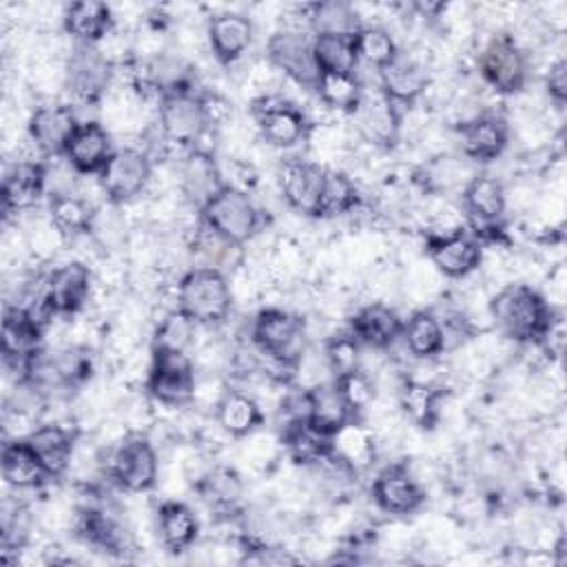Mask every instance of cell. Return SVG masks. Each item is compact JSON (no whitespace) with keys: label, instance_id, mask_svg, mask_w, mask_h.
Returning <instances> with one entry per match:
<instances>
[{"label":"cell","instance_id":"16","mask_svg":"<svg viewBox=\"0 0 567 567\" xmlns=\"http://www.w3.org/2000/svg\"><path fill=\"white\" fill-rule=\"evenodd\" d=\"M461 155L472 162H494L509 144V124L496 113H481L456 124Z\"/></svg>","mask_w":567,"mask_h":567},{"label":"cell","instance_id":"7","mask_svg":"<svg viewBox=\"0 0 567 567\" xmlns=\"http://www.w3.org/2000/svg\"><path fill=\"white\" fill-rule=\"evenodd\" d=\"M250 113L261 140L275 148H292L310 135V124L303 111L277 93L255 97L250 102Z\"/></svg>","mask_w":567,"mask_h":567},{"label":"cell","instance_id":"23","mask_svg":"<svg viewBox=\"0 0 567 567\" xmlns=\"http://www.w3.org/2000/svg\"><path fill=\"white\" fill-rule=\"evenodd\" d=\"M49 171L47 164L35 159H18L11 166H7L2 177V213H20L31 206L47 193Z\"/></svg>","mask_w":567,"mask_h":567},{"label":"cell","instance_id":"34","mask_svg":"<svg viewBox=\"0 0 567 567\" xmlns=\"http://www.w3.org/2000/svg\"><path fill=\"white\" fill-rule=\"evenodd\" d=\"M306 419L328 436H332L348 421L359 419L348 408L334 383H317L312 388H306Z\"/></svg>","mask_w":567,"mask_h":567},{"label":"cell","instance_id":"29","mask_svg":"<svg viewBox=\"0 0 567 567\" xmlns=\"http://www.w3.org/2000/svg\"><path fill=\"white\" fill-rule=\"evenodd\" d=\"M78 536L109 554H126L131 549L128 529L109 512L100 507H82L75 520Z\"/></svg>","mask_w":567,"mask_h":567},{"label":"cell","instance_id":"6","mask_svg":"<svg viewBox=\"0 0 567 567\" xmlns=\"http://www.w3.org/2000/svg\"><path fill=\"white\" fill-rule=\"evenodd\" d=\"M109 478L128 494H142L157 485L159 461L146 434L128 432L111 450L106 463Z\"/></svg>","mask_w":567,"mask_h":567},{"label":"cell","instance_id":"12","mask_svg":"<svg viewBox=\"0 0 567 567\" xmlns=\"http://www.w3.org/2000/svg\"><path fill=\"white\" fill-rule=\"evenodd\" d=\"M157 124L166 144L190 151L210 128L197 93L164 95L157 104Z\"/></svg>","mask_w":567,"mask_h":567},{"label":"cell","instance_id":"15","mask_svg":"<svg viewBox=\"0 0 567 567\" xmlns=\"http://www.w3.org/2000/svg\"><path fill=\"white\" fill-rule=\"evenodd\" d=\"M266 58L270 66L288 75L303 89H315L319 80V69L312 55V35L301 31H277L266 44Z\"/></svg>","mask_w":567,"mask_h":567},{"label":"cell","instance_id":"9","mask_svg":"<svg viewBox=\"0 0 567 567\" xmlns=\"http://www.w3.org/2000/svg\"><path fill=\"white\" fill-rule=\"evenodd\" d=\"M153 177V162L146 151L117 148L97 175V184L109 204L122 206L137 199Z\"/></svg>","mask_w":567,"mask_h":567},{"label":"cell","instance_id":"4","mask_svg":"<svg viewBox=\"0 0 567 567\" xmlns=\"http://www.w3.org/2000/svg\"><path fill=\"white\" fill-rule=\"evenodd\" d=\"M250 339L259 354L284 370H297L306 352L303 321L281 308H264L255 315Z\"/></svg>","mask_w":567,"mask_h":567},{"label":"cell","instance_id":"32","mask_svg":"<svg viewBox=\"0 0 567 567\" xmlns=\"http://www.w3.org/2000/svg\"><path fill=\"white\" fill-rule=\"evenodd\" d=\"M155 529L159 536V543L173 551H186L199 534V520L195 512L182 503V501H164L157 507L155 514Z\"/></svg>","mask_w":567,"mask_h":567},{"label":"cell","instance_id":"33","mask_svg":"<svg viewBox=\"0 0 567 567\" xmlns=\"http://www.w3.org/2000/svg\"><path fill=\"white\" fill-rule=\"evenodd\" d=\"M179 182L184 197L193 206H197V210L210 195H215L226 184L215 159L202 148H193L186 153L179 171Z\"/></svg>","mask_w":567,"mask_h":567},{"label":"cell","instance_id":"35","mask_svg":"<svg viewBox=\"0 0 567 567\" xmlns=\"http://www.w3.org/2000/svg\"><path fill=\"white\" fill-rule=\"evenodd\" d=\"M217 425L233 439H246L264 423L261 405L246 392L226 390L215 405Z\"/></svg>","mask_w":567,"mask_h":567},{"label":"cell","instance_id":"28","mask_svg":"<svg viewBox=\"0 0 567 567\" xmlns=\"http://www.w3.org/2000/svg\"><path fill=\"white\" fill-rule=\"evenodd\" d=\"M62 27L75 44L100 47V42L113 33L115 18L106 2L82 0V2H71L64 9Z\"/></svg>","mask_w":567,"mask_h":567},{"label":"cell","instance_id":"5","mask_svg":"<svg viewBox=\"0 0 567 567\" xmlns=\"http://www.w3.org/2000/svg\"><path fill=\"white\" fill-rule=\"evenodd\" d=\"M195 361L182 350L151 348L146 392L153 401L168 408H184L195 399Z\"/></svg>","mask_w":567,"mask_h":567},{"label":"cell","instance_id":"40","mask_svg":"<svg viewBox=\"0 0 567 567\" xmlns=\"http://www.w3.org/2000/svg\"><path fill=\"white\" fill-rule=\"evenodd\" d=\"M195 487L213 509H221V512L233 509L244 492L241 476L233 467H226V465L206 467L195 478Z\"/></svg>","mask_w":567,"mask_h":567},{"label":"cell","instance_id":"17","mask_svg":"<svg viewBox=\"0 0 567 567\" xmlns=\"http://www.w3.org/2000/svg\"><path fill=\"white\" fill-rule=\"evenodd\" d=\"M463 208L472 219L474 237H489L501 228L498 224L507 208V193L496 177L485 173L472 175L463 186Z\"/></svg>","mask_w":567,"mask_h":567},{"label":"cell","instance_id":"48","mask_svg":"<svg viewBox=\"0 0 567 567\" xmlns=\"http://www.w3.org/2000/svg\"><path fill=\"white\" fill-rule=\"evenodd\" d=\"M359 350H361V343L352 337V332H341V334H334L326 341V363L332 372V377H339L343 372H350L354 368H359Z\"/></svg>","mask_w":567,"mask_h":567},{"label":"cell","instance_id":"47","mask_svg":"<svg viewBox=\"0 0 567 567\" xmlns=\"http://www.w3.org/2000/svg\"><path fill=\"white\" fill-rule=\"evenodd\" d=\"M332 383L337 385L339 394L357 416L374 401V381L361 365L334 377Z\"/></svg>","mask_w":567,"mask_h":567},{"label":"cell","instance_id":"2","mask_svg":"<svg viewBox=\"0 0 567 567\" xmlns=\"http://www.w3.org/2000/svg\"><path fill=\"white\" fill-rule=\"evenodd\" d=\"M177 310L197 326L226 321L233 308V288L217 266H195L177 284Z\"/></svg>","mask_w":567,"mask_h":567},{"label":"cell","instance_id":"42","mask_svg":"<svg viewBox=\"0 0 567 567\" xmlns=\"http://www.w3.org/2000/svg\"><path fill=\"white\" fill-rule=\"evenodd\" d=\"M359 188L352 182L350 175L337 168L326 171L323 179V190H321V202H319V217L317 219H330L346 215L359 206Z\"/></svg>","mask_w":567,"mask_h":567},{"label":"cell","instance_id":"8","mask_svg":"<svg viewBox=\"0 0 567 567\" xmlns=\"http://www.w3.org/2000/svg\"><path fill=\"white\" fill-rule=\"evenodd\" d=\"M478 73L496 93L514 95L523 91L527 82V55L514 35H492L478 55Z\"/></svg>","mask_w":567,"mask_h":567},{"label":"cell","instance_id":"38","mask_svg":"<svg viewBox=\"0 0 567 567\" xmlns=\"http://www.w3.org/2000/svg\"><path fill=\"white\" fill-rule=\"evenodd\" d=\"M97 208L75 193L49 195V221L64 235H89L93 230Z\"/></svg>","mask_w":567,"mask_h":567},{"label":"cell","instance_id":"24","mask_svg":"<svg viewBox=\"0 0 567 567\" xmlns=\"http://www.w3.org/2000/svg\"><path fill=\"white\" fill-rule=\"evenodd\" d=\"M78 124L80 122L75 120L73 109L69 104L55 102L38 106L29 117L27 131L29 140L44 157H60Z\"/></svg>","mask_w":567,"mask_h":567},{"label":"cell","instance_id":"44","mask_svg":"<svg viewBox=\"0 0 567 567\" xmlns=\"http://www.w3.org/2000/svg\"><path fill=\"white\" fill-rule=\"evenodd\" d=\"M441 392L423 381H405L399 390V403L403 412L421 427H432L439 416Z\"/></svg>","mask_w":567,"mask_h":567},{"label":"cell","instance_id":"1","mask_svg":"<svg viewBox=\"0 0 567 567\" xmlns=\"http://www.w3.org/2000/svg\"><path fill=\"white\" fill-rule=\"evenodd\" d=\"M489 317L503 337L520 346L540 343L558 321L545 295L529 284H505L489 299Z\"/></svg>","mask_w":567,"mask_h":567},{"label":"cell","instance_id":"25","mask_svg":"<svg viewBox=\"0 0 567 567\" xmlns=\"http://www.w3.org/2000/svg\"><path fill=\"white\" fill-rule=\"evenodd\" d=\"M206 38L210 53L224 66L237 62L252 42V20L237 11H221L208 18Z\"/></svg>","mask_w":567,"mask_h":567},{"label":"cell","instance_id":"27","mask_svg":"<svg viewBox=\"0 0 567 567\" xmlns=\"http://www.w3.org/2000/svg\"><path fill=\"white\" fill-rule=\"evenodd\" d=\"M24 439L38 454L40 463L44 465L51 478H60L66 474L75 456V430L60 423H40L29 434H24Z\"/></svg>","mask_w":567,"mask_h":567},{"label":"cell","instance_id":"3","mask_svg":"<svg viewBox=\"0 0 567 567\" xmlns=\"http://www.w3.org/2000/svg\"><path fill=\"white\" fill-rule=\"evenodd\" d=\"M199 221L230 246L250 241L261 228V210L250 195L233 184H224L199 208Z\"/></svg>","mask_w":567,"mask_h":567},{"label":"cell","instance_id":"30","mask_svg":"<svg viewBox=\"0 0 567 567\" xmlns=\"http://www.w3.org/2000/svg\"><path fill=\"white\" fill-rule=\"evenodd\" d=\"M0 465L4 483L13 489H35L51 478L24 436H16L2 445Z\"/></svg>","mask_w":567,"mask_h":567},{"label":"cell","instance_id":"50","mask_svg":"<svg viewBox=\"0 0 567 567\" xmlns=\"http://www.w3.org/2000/svg\"><path fill=\"white\" fill-rule=\"evenodd\" d=\"M202 106L208 120V126H224L230 120V102L219 93H202Z\"/></svg>","mask_w":567,"mask_h":567},{"label":"cell","instance_id":"10","mask_svg":"<svg viewBox=\"0 0 567 567\" xmlns=\"http://www.w3.org/2000/svg\"><path fill=\"white\" fill-rule=\"evenodd\" d=\"M425 255L434 270L447 279H463L483 264V241L461 226L425 235Z\"/></svg>","mask_w":567,"mask_h":567},{"label":"cell","instance_id":"20","mask_svg":"<svg viewBox=\"0 0 567 567\" xmlns=\"http://www.w3.org/2000/svg\"><path fill=\"white\" fill-rule=\"evenodd\" d=\"M115 153L111 133L95 120L80 122L69 137L62 157L78 175H100L111 155Z\"/></svg>","mask_w":567,"mask_h":567},{"label":"cell","instance_id":"13","mask_svg":"<svg viewBox=\"0 0 567 567\" xmlns=\"http://www.w3.org/2000/svg\"><path fill=\"white\" fill-rule=\"evenodd\" d=\"M328 166L301 157H290L279 164L277 179L279 190L286 199V204L306 215V217H319V202L323 190Z\"/></svg>","mask_w":567,"mask_h":567},{"label":"cell","instance_id":"19","mask_svg":"<svg viewBox=\"0 0 567 567\" xmlns=\"http://www.w3.org/2000/svg\"><path fill=\"white\" fill-rule=\"evenodd\" d=\"M44 330L29 317L24 306H4L2 315V354L18 368V381L24 377L31 359L42 352Z\"/></svg>","mask_w":567,"mask_h":567},{"label":"cell","instance_id":"43","mask_svg":"<svg viewBox=\"0 0 567 567\" xmlns=\"http://www.w3.org/2000/svg\"><path fill=\"white\" fill-rule=\"evenodd\" d=\"M308 22L312 35L317 33H341L354 35L363 24L359 22L357 11L346 2H317L308 7Z\"/></svg>","mask_w":567,"mask_h":567},{"label":"cell","instance_id":"36","mask_svg":"<svg viewBox=\"0 0 567 567\" xmlns=\"http://www.w3.org/2000/svg\"><path fill=\"white\" fill-rule=\"evenodd\" d=\"M401 341L414 359H434L445 350L443 321L432 310H414L403 321Z\"/></svg>","mask_w":567,"mask_h":567},{"label":"cell","instance_id":"41","mask_svg":"<svg viewBox=\"0 0 567 567\" xmlns=\"http://www.w3.org/2000/svg\"><path fill=\"white\" fill-rule=\"evenodd\" d=\"M315 91L328 109L352 115L361 102L363 84L357 73H319Z\"/></svg>","mask_w":567,"mask_h":567},{"label":"cell","instance_id":"31","mask_svg":"<svg viewBox=\"0 0 567 567\" xmlns=\"http://www.w3.org/2000/svg\"><path fill=\"white\" fill-rule=\"evenodd\" d=\"M330 439L321 430H317L308 419H290L284 421L279 443L286 454L306 467H315L330 456Z\"/></svg>","mask_w":567,"mask_h":567},{"label":"cell","instance_id":"46","mask_svg":"<svg viewBox=\"0 0 567 567\" xmlns=\"http://www.w3.org/2000/svg\"><path fill=\"white\" fill-rule=\"evenodd\" d=\"M199 326L188 319L182 310H171L159 319L155 334H153V348H166V350H182L186 352L188 346L195 339V330Z\"/></svg>","mask_w":567,"mask_h":567},{"label":"cell","instance_id":"49","mask_svg":"<svg viewBox=\"0 0 567 567\" xmlns=\"http://www.w3.org/2000/svg\"><path fill=\"white\" fill-rule=\"evenodd\" d=\"M545 89L549 100L563 109L567 102V60L558 58L549 64L547 75H545Z\"/></svg>","mask_w":567,"mask_h":567},{"label":"cell","instance_id":"39","mask_svg":"<svg viewBox=\"0 0 567 567\" xmlns=\"http://www.w3.org/2000/svg\"><path fill=\"white\" fill-rule=\"evenodd\" d=\"M312 55L319 73H357L359 66L354 35L317 33L312 35Z\"/></svg>","mask_w":567,"mask_h":567},{"label":"cell","instance_id":"18","mask_svg":"<svg viewBox=\"0 0 567 567\" xmlns=\"http://www.w3.org/2000/svg\"><path fill=\"white\" fill-rule=\"evenodd\" d=\"M352 117L359 135L365 142L379 148H392L399 142L401 113H399V106L381 93V89H377L374 93H368L363 89L361 102L352 113Z\"/></svg>","mask_w":567,"mask_h":567},{"label":"cell","instance_id":"22","mask_svg":"<svg viewBox=\"0 0 567 567\" xmlns=\"http://www.w3.org/2000/svg\"><path fill=\"white\" fill-rule=\"evenodd\" d=\"M377 73L381 93L390 97L396 106H412L430 86V73L425 64L416 55L401 49Z\"/></svg>","mask_w":567,"mask_h":567},{"label":"cell","instance_id":"21","mask_svg":"<svg viewBox=\"0 0 567 567\" xmlns=\"http://www.w3.org/2000/svg\"><path fill=\"white\" fill-rule=\"evenodd\" d=\"M42 290L55 310V315H75L80 312L93 290V275L91 268L82 261H69L64 266L53 268L44 284Z\"/></svg>","mask_w":567,"mask_h":567},{"label":"cell","instance_id":"26","mask_svg":"<svg viewBox=\"0 0 567 567\" xmlns=\"http://www.w3.org/2000/svg\"><path fill=\"white\" fill-rule=\"evenodd\" d=\"M401 330L403 319L399 312L381 301H370L350 317L352 337L372 350H388L401 339Z\"/></svg>","mask_w":567,"mask_h":567},{"label":"cell","instance_id":"11","mask_svg":"<svg viewBox=\"0 0 567 567\" xmlns=\"http://www.w3.org/2000/svg\"><path fill=\"white\" fill-rule=\"evenodd\" d=\"M113 60L100 47L75 44L64 64V86L82 104H97L113 78Z\"/></svg>","mask_w":567,"mask_h":567},{"label":"cell","instance_id":"14","mask_svg":"<svg viewBox=\"0 0 567 567\" xmlns=\"http://www.w3.org/2000/svg\"><path fill=\"white\" fill-rule=\"evenodd\" d=\"M370 494L374 505L390 516H410L425 503V492L405 463H390L379 470Z\"/></svg>","mask_w":567,"mask_h":567},{"label":"cell","instance_id":"37","mask_svg":"<svg viewBox=\"0 0 567 567\" xmlns=\"http://www.w3.org/2000/svg\"><path fill=\"white\" fill-rule=\"evenodd\" d=\"M377 443L370 427H365L359 419L348 421L339 427L330 439V456L350 467L352 472L368 467L374 461Z\"/></svg>","mask_w":567,"mask_h":567},{"label":"cell","instance_id":"45","mask_svg":"<svg viewBox=\"0 0 567 567\" xmlns=\"http://www.w3.org/2000/svg\"><path fill=\"white\" fill-rule=\"evenodd\" d=\"M354 42H357L359 62L372 64L377 71L383 69L399 53V47H396L394 38L390 35V31L383 27H377V24H370V27L363 24L354 33Z\"/></svg>","mask_w":567,"mask_h":567}]
</instances>
